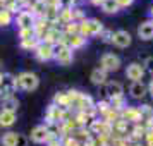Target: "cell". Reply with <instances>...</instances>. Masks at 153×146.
Masks as SVG:
<instances>
[{
    "mask_svg": "<svg viewBox=\"0 0 153 146\" xmlns=\"http://www.w3.org/2000/svg\"><path fill=\"white\" fill-rule=\"evenodd\" d=\"M145 132H146V127H139V125H136V127L132 129V138H134V139L143 138V136H145Z\"/></svg>",
    "mask_w": 153,
    "mask_h": 146,
    "instance_id": "obj_25",
    "label": "cell"
},
{
    "mask_svg": "<svg viewBox=\"0 0 153 146\" xmlns=\"http://www.w3.org/2000/svg\"><path fill=\"white\" fill-rule=\"evenodd\" d=\"M53 59H57V62H60L62 65H69L74 55H72V50L65 43H57L53 45Z\"/></svg>",
    "mask_w": 153,
    "mask_h": 146,
    "instance_id": "obj_3",
    "label": "cell"
},
{
    "mask_svg": "<svg viewBox=\"0 0 153 146\" xmlns=\"http://www.w3.org/2000/svg\"><path fill=\"white\" fill-rule=\"evenodd\" d=\"M138 36L141 38V40H145V42L153 40V21L141 22L139 28H138Z\"/></svg>",
    "mask_w": 153,
    "mask_h": 146,
    "instance_id": "obj_13",
    "label": "cell"
},
{
    "mask_svg": "<svg viewBox=\"0 0 153 146\" xmlns=\"http://www.w3.org/2000/svg\"><path fill=\"white\" fill-rule=\"evenodd\" d=\"M50 138V129L47 125H36L35 129L31 131V141L35 143H45Z\"/></svg>",
    "mask_w": 153,
    "mask_h": 146,
    "instance_id": "obj_10",
    "label": "cell"
},
{
    "mask_svg": "<svg viewBox=\"0 0 153 146\" xmlns=\"http://www.w3.org/2000/svg\"><path fill=\"white\" fill-rule=\"evenodd\" d=\"M16 122V112H7V110H0V125L9 127Z\"/></svg>",
    "mask_w": 153,
    "mask_h": 146,
    "instance_id": "obj_18",
    "label": "cell"
},
{
    "mask_svg": "<svg viewBox=\"0 0 153 146\" xmlns=\"http://www.w3.org/2000/svg\"><path fill=\"white\" fill-rule=\"evenodd\" d=\"M115 2H117L119 7H129V5H131L134 0H115Z\"/></svg>",
    "mask_w": 153,
    "mask_h": 146,
    "instance_id": "obj_32",
    "label": "cell"
},
{
    "mask_svg": "<svg viewBox=\"0 0 153 146\" xmlns=\"http://www.w3.org/2000/svg\"><path fill=\"white\" fill-rule=\"evenodd\" d=\"M17 24H19L21 29H33V26H35V16H33V12L22 10L21 14L17 16Z\"/></svg>",
    "mask_w": 153,
    "mask_h": 146,
    "instance_id": "obj_12",
    "label": "cell"
},
{
    "mask_svg": "<svg viewBox=\"0 0 153 146\" xmlns=\"http://www.w3.org/2000/svg\"><path fill=\"white\" fill-rule=\"evenodd\" d=\"M145 65H146V70H150L153 74V57H148L145 60Z\"/></svg>",
    "mask_w": 153,
    "mask_h": 146,
    "instance_id": "obj_31",
    "label": "cell"
},
{
    "mask_svg": "<svg viewBox=\"0 0 153 146\" xmlns=\"http://www.w3.org/2000/svg\"><path fill=\"white\" fill-rule=\"evenodd\" d=\"M150 12H152V16H153V5H152V10H150Z\"/></svg>",
    "mask_w": 153,
    "mask_h": 146,
    "instance_id": "obj_35",
    "label": "cell"
},
{
    "mask_svg": "<svg viewBox=\"0 0 153 146\" xmlns=\"http://www.w3.org/2000/svg\"><path fill=\"white\" fill-rule=\"evenodd\" d=\"M79 33V22H69V24H65V33L64 35L67 36H72V35H77Z\"/></svg>",
    "mask_w": 153,
    "mask_h": 146,
    "instance_id": "obj_21",
    "label": "cell"
},
{
    "mask_svg": "<svg viewBox=\"0 0 153 146\" xmlns=\"http://www.w3.org/2000/svg\"><path fill=\"white\" fill-rule=\"evenodd\" d=\"M10 12L9 10H5V9H0V26H7V24H10Z\"/></svg>",
    "mask_w": 153,
    "mask_h": 146,
    "instance_id": "obj_22",
    "label": "cell"
},
{
    "mask_svg": "<svg viewBox=\"0 0 153 146\" xmlns=\"http://www.w3.org/2000/svg\"><path fill=\"white\" fill-rule=\"evenodd\" d=\"M132 42L131 35L127 33V31H124V29H119V31H115V33H112V42L115 47H119V48H126V47H129Z\"/></svg>",
    "mask_w": 153,
    "mask_h": 146,
    "instance_id": "obj_6",
    "label": "cell"
},
{
    "mask_svg": "<svg viewBox=\"0 0 153 146\" xmlns=\"http://www.w3.org/2000/svg\"><path fill=\"white\" fill-rule=\"evenodd\" d=\"M19 107V100L12 95V96H4L2 98V110L7 112H16V108Z\"/></svg>",
    "mask_w": 153,
    "mask_h": 146,
    "instance_id": "obj_16",
    "label": "cell"
},
{
    "mask_svg": "<svg viewBox=\"0 0 153 146\" xmlns=\"http://www.w3.org/2000/svg\"><path fill=\"white\" fill-rule=\"evenodd\" d=\"M35 53L38 57V60H50V59H53V47L48 45V43H38V47L35 48Z\"/></svg>",
    "mask_w": 153,
    "mask_h": 146,
    "instance_id": "obj_8",
    "label": "cell"
},
{
    "mask_svg": "<svg viewBox=\"0 0 153 146\" xmlns=\"http://www.w3.org/2000/svg\"><path fill=\"white\" fill-rule=\"evenodd\" d=\"M29 38H35V29H21V40H29Z\"/></svg>",
    "mask_w": 153,
    "mask_h": 146,
    "instance_id": "obj_27",
    "label": "cell"
},
{
    "mask_svg": "<svg viewBox=\"0 0 153 146\" xmlns=\"http://www.w3.org/2000/svg\"><path fill=\"white\" fill-rule=\"evenodd\" d=\"M102 9H103V12H107V14H117L119 12V5L115 0H105L103 4H102Z\"/></svg>",
    "mask_w": 153,
    "mask_h": 146,
    "instance_id": "obj_19",
    "label": "cell"
},
{
    "mask_svg": "<svg viewBox=\"0 0 153 146\" xmlns=\"http://www.w3.org/2000/svg\"><path fill=\"white\" fill-rule=\"evenodd\" d=\"M103 31V24L98 19H83L79 22V35L81 36H100Z\"/></svg>",
    "mask_w": 153,
    "mask_h": 146,
    "instance_id": "obj_1",
    "label": "cell"
},
{
    "mask_svg": "<svg viewBox=\"0 0 153 146\" xmlns=\"http://www.w3.org/2000/svg\"><path fill=\"white\" fill-rule=\"evenodd\" d=\"M120 67V59L114 53H105L102 59H100V69H103L105 72H114V70H119Z\"/></svg>",
    "mask_w": 153,
    "mask_h": 146,
    "instance_id": "obj_4",
    "label": "cell"
},
{
    "mask_svg": "<svg viewBox=\"0 0 153 146\" xmlns=\"http://www.w3.org/2000/svg\"><path fill=\"white\" fill-rule=\"evenodd\" d=\"M14 146H28V138L22 134H17V141H16Z\"/></svg>",
    "mask_w": 153,
    "mask_h": 146,
    "instance_id": "obj_28",
    "label": "cell"
},
{
    "mask_svg": "<svg viewBox=\"0 0 153 146\" xmlns=\"http://www.w3.org/2000/svg\"><path fill=\"white\" fill-rule=\"evenodd\" d=\"M21 47H22V48H28V50H35L36 47H38L36 36H35V38H29V40H24V42H21Z\"/></svg>",
    "mask_w": 153,
    "mask_h": 146,
    "instance_id": "obj_23",
    "label": "cell"
},
{
    "mask_svg": "<svg viewBox=\"0 0 153 146\" xmlns=\"http://www.w3.org/2000/svg\"><path fill=\"white\" fill-rule=\"evenodd\" d=\"M16 88V77H12L10 74H2V81H0V95L2 96H12Z\"/></svg>",
    "mask_w": 153,
    "mask_h": 146,
    "instance_id": "obj_5",
    "label": "cell"
},
{
    "mask_svg": "<svg viewBox=\"0 0 153 146\" xmlns=\"http://www.w3.org/2000/svg\"><path fill=\"white\" fill-rule=\"evenodd\" d=\"M90 79H91V83L97 84V86L105 84V83H107V72H105L103 69H100V67H98V69H95L93 72H91Z\"/></svg>",
    "mask_w": 153,
    "mask_h": 146,
    "instance_id": "obj_17",
    "label": "cell"
},
{
    "mask_svg": "<svg viewBox=\"0 0 153 146\" xmlns=\"http://www.w3.org/2000/svg\"><path fill=\"white\" fill-rule=\"evenodd\" d=\"M16 141H17V132H5V134L0 138L2 146H14Z\"/></svg>",
    "mask_w": 153,
    "mask_h": 146,
    "instance_id": "obj_20",
    "label": "cell"
},
{
    "mask_svg": "<svg viewBox=\"0 0 153 146\" xmlns=\"http://www.w3.org/2000/svg\"><path fill=\"white\" fill-rule=\"evenodd\" d=\"M100 36H102V40H103L105 43L112 42V33H110V31H105V29H103V31H102V35H100Z\"/></svg>",
    "mask_w": 153,
    "mask_h": 146,
    "instance_id": "obj_30",
    "label": "cell"
},
{
    "mask_svg": "<svg viewBox=\"0 0 153 146\" xmlns=\"http://www.w3.org/2000/svg\"><path fill=\"white\" fill-rule=\"evenodd\" d=\"M103 2H105V0H91V4H93V5H102Z\"/></svg>",
    "mask_w": 153,
    "mask_h": 146,
    "instance_id": "obj_33",
    "label": "cell"
},
{
    "mask_svg": "<svg viewBox=\"0 0 153 146\" xmlns=\"http://www.w3.org/2000/svg\"><path fill=\"white\" fill-rule=\"evenodd\" d=\"M105 93L108 95V98H120L122 96V93H124V88H122V84L117 83V81H110V83H107V88H105Z\"/></svg>",
    "mask_w": 153,
    "mask_h": 146,
    "instance_id": "obj_14",
    "label": "cell"
},
{
    "mask_svg": "<svg viewBox=\"0 0 153 146\" xmlns=\"http://www.w3.org/2000/svg\"><path fill=\"white\" fill-rule=\"evenodd\" d=\"M65 117V108L62 107H57V105H50L48 107V112H47V120L50 124H55L59 120H64Z\"/></svg>",
    "mask_w": 153,
    "mask_h": 146,
    "instance_id": "obj_11",
    "label": "cell"
},
{
    "mask_svg": "<svg viewBox=\"0 0 153 146\" xmlns=\"http://www.w3.org/2000/svg\"><path fill=\"white\" fill-rule=\"evenodd\" d=\"M110 108H112V107H110V103H108V102H100V103L97 105V110L100 112V113H103V115L110 110Z\"/></svg>",
    "mask_w": 153,
    "mask_h": 146,
    "instance_id": "obj_26",
    "label": "cell"
},
{
    "mask_svg": "<svg viewBox=\"0 0 153 146\" xmlns=\"http://www.w3.org/2000/svg\"><path fill=\"white\" fill-rule=\"evenodd\" d=\"M40 2H43V4H52L53 0H40Z\"/></svg>",
    "mask_w": 153,
    "mask_h": 146,
    "instance_id": "obj_34",
    "label": "cell"
},
{
    "mask_svg": "<svg viewBox=\"0 0 153 146\" xmlns=\"http://www.w3.org/2000/svg\"><path fill=\"white\" fill-rule=\"evenodd\" d=\"M0 81H2V74H0Z\"/></svg>",
    "mask_w": 153,
    "mask_h": 146,
    "instance_id": "obj_36",
    "label": "cell"
},
{
    "mask_svg": "<svg viewBox=\"0 0 153 146\" xmlns=\"http://www.w3.org/2000/svg\"><path fill=\"white\" fill-rule=\"evenodd\" d=\"M120 119L124 122H134V124H139L141 122V113H139V108H134V107H126L124 110L120 112Z\"/></svg>",
    "mask_w": 153,
    "mask_h": 146,
    "instance_id": "obj_9",
    "label": "cell"
},
{
    "mask_svg": "<svg viewBox=\"0 0 153 146\" xmlns=\"http://www.w3.org/2000/svg\"><path fill=\"white\" fill-rule=\"evenodd\" d=\"M16 84L24 91H33L38 88V84H40V79L36 74L33 72H21L19 76L16 77Z\"/></svg>",
    "mask_w": 153,
    "mask_h": 146,
    "instance_id": "obj_2",
    "label": "cell"
},
{
    "mask_svg": "<svg viewBox=\"0 0 153 146\" xmlns=\"http://www.w3.org/2000/svg\"><path fill=\"white\" fill-rule=\"evenodd\" d=\"M64 146H81V145H79V141H77L76 138H65Z\"/></svg>",
    "mask_w": 153,
    "mask_h": 146,
    "instance_id": "obj_29",
    "label": "cell"
},
{
    "mask_svg": "<svg viewBox=\"0 0 153 146\" xmlns=\"http://www.w3.org/2000/svg\"><path fill=\"white\" fill-rule=\"evenodd\" d=\"M126 76L127 79H131L132 83H136V81H141L143 76H145V67L138 62H132L127 65V69H126Z\"/></svg>",
    "mask_w": 153,
    "mask_h": 146,
    "instance_id": "obj_7",
    "label": "cell"
},
{
    "mask_svg": "<svg viewBox=\"0 0 153 146\" xmlns=\"http://www.w3.org/2000/svg\"><path fill=\"white\" fill-rule=\"evenodd\" d=\"M129 93H131L132 98L139 100V98H143L146 95V86L143 84V81H136V83H132V86L129 88Z\"/></svg>",
    "mask_w": 153,
    "mask_h": 146,
    "instance_id": "obj_15",
    "label": "cell"
},
{
    "mask_svg": "<svg viewBox=\"0 0 153 146\" xmlns=\"http://www.w3.org/2000/svg\"><path fill=\"white\" fill-rule=\"evenodd\" d=\"M55 5L59 9H62V10H65V9H72L74 0H55Z\"/></svg>",
    "mask_w": 153,
    "mask_h": 146,
    "instance_id": "obj_24",
    "label": "cell"
}]
</instances>
